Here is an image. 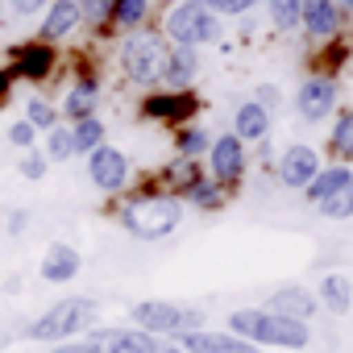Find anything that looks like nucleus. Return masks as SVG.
<instances>
[{"instance_id": "obj_1", "label": "nucleus", "mask_w": 353, "mask_h": 353, "mask_svg": "<svg viewBox=\"0 0 353 353\" xmlns=\"http://www.w3.org/2000/svg\"><path fill=\"white\" fill-rule=\"evenodd\" d=\"M229 332H237L250 345H274V349H303L312 341L303 320L279 316L270 307H241L229 316Z\"/></svg>"}, {"instance_id": "obj_2", "label": "nucleus", "mask_w": 353, "mask_h": 353, "mask_svg": "<svg viewBox=\"0 0 353 353\" xmlns=\"http://www.w3.org/2000/svg\"><path fill=\"white\" fill-rule=\"evenodd\" d=\"M179 221H183V204H179L174 192H145V196H137V200H129L121 208V225L141 241L170 237L179 229Z\"/></svg>"}, {"instance_id": "obj_3", "label": "nucleus", "mask_w": 353, "mask_h": 353, "mask_svg": "<svg viewBox=\"0 0 353 353\" xmlns=\"http://www.w3.org/2000/svg\"><path fill=\"white\" fill-rule=\"evenodd\" d=\"M166 54H170V42L162 38V30H129L121 38V71L129 83L137 88H154L162 83V71H166Z\"/></svg>"}, {"instance_id": "obj_4", "label": "nucleus", "mask_w": 353, "mask_h": 353, "mask_svg": "<svg viewBox=\"0 0 353 353\" xmlns=\"http://www.w3.org/2000/svg\"><path fill=\"white\" fill-rule=\"evenodd\" d=\"M96 316H100L96 299L71 295V299H59L54 307H46V312L26 328V336H30V341H42V345H59V341H71V336L88 332V328L96 324Z\"/></svg>"}, {"instance_id": "obj_5", "label": "nucleus", "mask_w": 353, "mask_h": 353, "mask_svg": "<svg viewBox=\"0 0 353 353\" xmlns=\"http://www.w3.org/2000/svg\"><path fill=\"white\" fill-rule=\"evenodd\" d=\"M221 34H225V21L208 5H200V0H179V5L166 9V17H162V38L170 46L200 50L208 42H221Z\"/></svg>"}, {"instance_id": "obj_6", "label": "nucleus", "mask_w": 353, "mask_h": 353, "mask_svg": "<svg viewBox=\"0 0 353 353\" xmlns=\"http://www.w3.org/2000/svg\"><path fill=\"white\" fill-rule=\"evenodd\" d=\"M59 67V46H46L38 38H26L9 50V71L13 79H30V83H46Z\"/></svg>"}, {"instance_id": "obj_7", "label": "nucleus", "mask_w": 353, "mask_h": 353, "mask_svg": "<svg viewBox=\"0 0 353 353\" xmlns=\"http://www.w3.org/2000/svg\"><path fill=\"white\" fill-rule=\"evenodd\" d=\"M341 26L345 21H341V13H336L332 0H303V5H299V34L307 42H316V46L332 42L341 34Z\"/></svg>"}, {"instance_id": "obj_8", "label": "nucleus", "mask_w": 353, "mask_h": 353, "mask_svg": "<svg viewBox=\"0 0 353 353\" xmlns=\"http://www.w3.org/2000/svg\"><path fill=\"white\" fill-rule=\"evenodd\" d=\"M336 108V79L332 75H307L295 92V112L303 121H324Z\"/></svg>"}, {"instance_id": "obj_9", "label": "nucleus", "mask_w": 353, "mask_h": 353, "mask_svg": "<svg viewBox=\"0 0 353 353\" xmlns=\"http://www.w3.org/2000/svg\"><path fill=\"white\" fill-rule=\"evenodd\" d=\"M79 26H83V17H79V5H75V0H50V5L42 9V21H38V42L59 46V42L75 38Z\"/></svg>"}, {"instance_id": "obj_10", "label": "nucleus", "mask_w": 353, "mask_h": 353, "mask_svg": "<svg viewBox=\"0 0 353 353\" xmlns=\"http://www.w3.org/2000/svg\"><path fill=\"white\" fill-rule=\"evenodd\" d=\"M88 179L100 188V192H121L129 183V158L112 145H96L88 154Z\"/></svg>"}, {"instance_id": "obj_11", "label": "nucleus", "mask_w": 353, "mask_h": 353, "mask_svg": "<svg viewBox=\"0 0 353 353\" xmlns=\"http://www.w3.org/2000/svg\"><path fill=\"white\" fill-rule=\"evenodd\" d=\"M208 158H212V179L216 183H237L245 174V141L237 133H221L208 145Z\"/></svg>"}, {"instance_id": "obj_12", "label": "nucleus", "mask_w": 353, "mask_h": 353, "mask_svg": "<svg viewBox=\"0 0 353 353\" xmlns=\"http://www.w3.org/2000/svg\"><path fill=\"white\" fill-rule=\"evenodd\" d=\"M133 324L141 332H154V336H174L183 328V307L162 303V299H145V303H133Z\"/></svg>"}, {"instance_id": "obj_13", "label": "nucleus", "mask_w": 353, "mask_h": 353, "mask_svg": "<svg viewBox=\"0 0 353 353\" xmlns=\"http://www.w3.org/2000/svg\"><path fill=\"white\" fill-rule=\"evenodd\" d=\"M183 353H262V345L241 341L237 332H179Z\"/></svg>"}, {"instance_id": "obj_14", "label": "nucleus", "mask_w": 353, "mask_h": 353, "mask_svg": "<svg viewBox=\"0 0 353 353\" xmlns=\"http://www.w3.org/2000/svg\"><path fill=\"white\" fill-rule=\"evenodd\" d=\"M100 353H154L162 341L154 332H141V328H100L92 332Z\"/></svg>"}, {"instance_id": "obj_15", "label": "nucleus", "mask_w": 353, "mask_h": 353, "mask_svg": "<svg viewBox=\"0 0 353 353\" xmlns=\"http://www.w3.org/2000/svg\"><path fill=\"white\" fill-rule=\"evenodd\" d=\"M316 170H320V154H316L312 145H287V150H283L279 179H283L287 188H307Z\"/></svg>"}, {"instance_id": "obj_16", "label": "nucleus", "mask_w": 353, "mask_h": 353, "mask_svg": "<svg viewBox=\"0 0 353 353\" xmlns=\"http://www.w3.org/2000/svg\"><path fill=\"white\" fill-rule=\"evenodd\" d=\"M79 266H83L79 250L67 245V241H54V245L46 250V258H42V279H46V283H71V279L79 274Z\"/></svg>"}, {"instance_id": "obj_17", "label": "nucleus", "mask_w": 353, "mask_h": 353, "mask_svg": "<svg viewBox=\"0 0 353 353\" xmlns=\"http://www.w3.org/2000/svg\"><path fill=\"white\" fill-rule=\"evenodd\" d=\"M316 307H320V299L312 295V291H303V287H279L274 295H270V312H279V316H291V320H312L316 316Z\"/></svg>"}, {"instance_id": "obj_18", "label": "nucleus", "mask_w": 353, "mask_h": 353, "mask_svg": "<svg viewBox=\"0 0 353 353\" xmlns=\"http://www.w3.org/2000/svg\"><path fill=\"white\" fill-rule=\"evenodd\" d=\"M196 71H200V54H196L192 46H170V54H166V71H162V83L174 88V92H188L192 79H196Z\"/></svg>"}, {"instance_id": "obj_19", "label": "nucleus", "mask_w": 353, "mask_h": 353, "mask_svg": "<svg viewBox=\"0 0 353 353\" xmlns=\"http://www.w3.org/2000/svg\"><path fill=\"white\" fill-rule=\"evenodd\" d=\"M349 183H353V170H349V166H320L303 192H307L312 204H328V200H332L336 192H345Z\"/></svg>"}, {"instance_id": "obj_20", "label": "nucleus", "mask_w": 353, "mask_h": 353, "mask_svg": "<svg viewBox=\"0 0 353 353\" xmlns=\"http://www.w3.org/2000/svg\"><path fill=\"white\" fill-rule=\"evenodd\" d=\"M100 96V83L92 79V75H83V79H75V88L63 96V108H59V117H71V121H83V117H96V100Z\"/></svg>"}, {"instance_id": "obj_21", "label": "nucleus", "mask_w": 353, "mask_h": 353, "mask_svg": "<svg viewBox=\"0 0 353 353\" xmlns=\"http://www.w3.org/2000/svg\"><path fill=\"white\" fill-rule=\"evenodd\" d=\"M141 112L158 117V121H183L196 112V100H192V92H166V96H150L141 104Z\"/></svg>"}, {"instance_id": "obj_22", "label": "nucleus", "mask_w": 353, "mask_h": 353, "mask_svg": "<svg viewBox=\"0 0 353 353\" xmlns=\"http://www.w3.org/2000/svg\"><path fill=\"white\" fill-rule=\"evenodd\" d=\"M233 133H237L241 141H262V137L270 133V112H266L262 104L245 100V104L233 112Z\"/></svg>"}, {"instance_id": "obj_23", "label": "nucleus", "mask_w": 353, "mask_h": 353, "mask_svg": "<svg viewBox=\"0 0 353 353\" xmlns=\"http://www.w3.org/2000/svg\"><path fill=\"white\" fill-rule=\"evenodd\" d=\"M316 299H320V307H328L332 316H345V312L353 307V283H349L345 274H324Z\"/></svg>"}, {"instance_id": "obj_24", "label": "nucleus", "mask_w": 353, "mask_h": 353, "mask_svg": "<svg viewBox=\"0 0 353 353\" xmlns=\"http://www.w3.org/2000/svg\"><path fill=\"white\" fill-rule=\"evenodd\" d=\"M150 17V0H117L112 5V30H141Z\"/></svg>"}, {"instance_id": "obj_25", "label": "nucleus", "mask_w": 353, "mask_h": 353, "mask_svg": "<svg viewBox=\"0 0 353 353\" xmlns=\"http://www.w3.org/2000/svg\"><path fill=\"white\" fill-rule=\"evenodd\" d=\"M71 137H75V154H92L96 145H104V121L100 117H83L71 125Z\"/></svg>"}, {"instance_id": "obj_26", "label": "nucleus", "mask_w": 353, "mask_h": 353, "mask_svg": "<svg viewBox=\"0 0 353 353\" xmlns=\"http://www.w3.org/2000/svg\"><path fill=\"white\" fill-rule=\"evenodd\" d=\"M262 5H266V13H270L279 34H295L299 30V5L303 0H262Z\"/></svg>"}, {"instance_id": "obj_27", "label": "nucleus", "mask_w": 353, "mask_h": 353, "mask_svg": "<svg viewBox=\"0 0 353 353\" xmlns=\"http://www.w3.org/2000/svg\"><path fill=\"white\" fill-rule=\"evenodd\" d=\"M75 5H79L83 26H92L96 34H108L112 30V5H117V0H75Z\"/></svg>"}, {"instance_id": "obj_28", "label": "nucleus", "mask_w": 353, "mask_h": 353, "mask_svg": "<svg viewBox=\"0 0 353 353\" xmlns=\"http://www.w3.org/2000/svg\"><path fill=\"white\" fill-rule=\"evenodd\" d=\"M183 196H188L196 208H221V204H225V183H216V179H196Z\"/></svg>"}, {"instance_id": "obj_29", "label": "nucleus", "mask_w": 353, "mask_h": 353, "mask_svg": "<svg viewBox=\"0 0 353 353\" xmlns=\"http://www.w3.org/2000/svg\"><path fill=\"white\" fill-rule=\"evenodd\" d=\"M26 121H30L38 133H46L50 125H59V108H54L46 96H30V100H26Z\"/></svg>"}, {"instance_id": "obj_30", "label": "nucleus", "mask_w": 353, "mask_h": 353, "mask_svg": "<svg viewBox=\"0 0 353 353\" xmlns=\"http://www.w3.org/2000/svg\"><path fill=\"white\" fill-rule=\"evenodd\" d=\"M46 158H50V162L75 158V137H71V129H63V125H50V129H46Z\"/></svg>"}, {"instance_id": "obj_31", "label": "nucleus", "mask_w": 353, "mask_h": 353, "mask_svg": "<svg viewBox=\"0 0 353 353\" xmlns=\"http://www.w3.org/2000/svg\"><path fill=\"white\" fill-rule=\"evenodd\" d=\"M332 154L345 158V162H353V108L341 112L336 125H332Z\"/></svg>"}, {"instance_id": "obj_32", "label": "nucleus", "mask_w": 353, "mask_h": 353, "mask_svg": "<svg viewBox=\"0 0 353 353\" xmlns=\"http://www.w3.org/2000/svg\"><path fill=\"white\" fill-rule=\"evenodd\" d=\"M174 145H179V154H183V158H196V154H204L212 141H208V133H204V129L188 125V129H179V133H174Z\"/></svg>"}, {"instance_id": "obj_33", "label": "nucleus", "mask_w": 353, "mask_h": 353, "mask_svg": "<svg viewBox=\"0 0 353 353\" xmlns=\"http://www.w3.org/2000/svg\"><path fill=\"white\" fill-rule=\"evenodd\" d=\"M166 179L174 183V192H188V188L200 179V170H196V158H179V162H170Z\"/></svg>"}, {"instance_id": "obj_34", "label": "nucleus", "mask_w": 353, "mask_h": 353, "mask_svg": "<svg viewBox=\"0 0 353 353\" xmlns=\"http://www.w3.org/2000/svg\"><path fill=\"white\" fill-rule=\"evenodd\" d=\"M320 212H324L328 221H349V216H353V183H349L345 192H336L328 204H320Z\"/></svg>"}, {"instance_id": "obj_35", "label": "nucleus", "mask_w": 353, "mask_h": 353, "mask_svg": "<svg viewBox=\"0 0 353 353\" xmlns=\"http://www.w3.org/2000/svg\"><path fill=\"white\" fill-rule=\"evenodd\" d=\"M204 5L225 21V17H245V13H254V5H262V0H204Z\"/></svg>"}, {"instance_id": "obj_36", "label": "nucleus", "mask_w": 353, "mask_h": 353, "mask_svg": "<svg viewBox=\"0 0 353 353\" xmlns=\"http://www.w3.org/2000/svg\"><path fill=\"white\" fill-rule=\"evenodd\" d=\"M50 5V0H5V13H13V17H42V9Z\"/></svg>"}, {"instance_id": "obj_37", "label": "nucleus", "mask_w": 353, "mask_h": 353, "mask_svg": "<svg viewBox=\"0 0 353 353\" xmlns=\"http://www.w3.org/2000/svg\"><path fill=\"white\" fill-rule=\"evenodd\" d=\"M9 141H13L17 150H34V141H38V129H34L30 121H13V129H9Z\"/></svg>"}, {"instance_id": "obj_38", "label": "nucleus", "mask_w": 353, "mask_h": 353, "mask_svg": "<svg viewBox=\"0 0 353 353\" xmlns=\"http://www.w3.org/2000/svg\"><path fill=\"white\" fill-rule=\"evenodd\" d=\"M50 353H100V345H96V336L88 332V336H71V341H59Z\"/></svg>"}, {"instance_id": "obj_39", "label": "nucleus", "mask_w": 353, "mask_h": 353, "mask_svg": "<svg viewBox=\"0 0 353 353\" xmlns=\"http://www.w3.org/2000/svg\"><path fill=\"white\" fill-rule=\"evenodd\" d=\"M46 162H50L46 154H38V150H30V154L21 158V174H26V179H34V183H38V179H42V174H46Z\"/></svg>"}, {"instance_id": "obj_40", "label": "nucleus", "mask_w": 353, "mask_h": 353, "mask_svg": "<svg viewBox=\"0 0 353 353\" xmlns=\"http://www.w3.org/2000/svg\"><path fill=\"white\" fill-rule=\"evenodd\" d=\"M254 104H262L266 112H274V108L283 104V92H279L274 83H258V88H254Z\"/></svg>"}, {"instance_id": "obj_41", "label": "nucleus", "mask_w": 353, "mask_h": 353, "mask_svg": "<svg viewBox=\"0 0 353 353\" xmlns=\"http://www.w3.org/2000/svg\"><path fill=\"white\" fill-rule=\"evenodd\" d=\"M13 83H17V79H13V71H9V67H0V104H9Z\"/></svg>"}, {"instance_id": "obj_42", "label": "nucleus", "mask_w": 353, "mask_h": 353, "mask_svg": "<svg viewBox=\"0 0 353 353\" xmlns=\"http://www.w3.org/2000/svg\"><path fill=\"white\" fill-rule=\"evenodd\" d=\"M26 225H30V216H26V212H13V216H9V233H21Z\"/></svg>"}, {"instance_id": "obj_43", "label": "nucleus", "mask_w": 353, "mask_h": 353, "mask_svg": "<svg viewBox=\"0 0 353 353\" xmlns=\"http://www.w3.org/2000/svg\"><path fill=\"white\" fill-rule=\"evenodd\" d=\"M332 5H336L341 21H353V0H332Z\"/></svg>"}, {"instance_id": "obj_44", "label": "nucleus", "mask_w": 353, "mask_h": 353, "mask_svg": "<svg viewBox=\"0 0 353 353\" xmlns=\"http://www.w3.org/2000/svg\"><path fill=\"white\" fill-rule=\"evenodd\" d=\"M154 353H183V349H179V345H158Z\"/></svg>"}, {"instance_id": "obj_45", "label": "nucleus", "mask_w": 353, "mask_h": 353, "mask_svg": "<svg viewBox=\"0 0 353 353\" xmlns=\"http://www.w3.org/2000/svg\"><path fill=\"white\" fill-rule=\"evenodd\" d=\"M0 21H5V0H0Z\"/></svg>"}, {"instance_id": "obj_46", "label": "nucleus", "mask_w": 353, "mask_h": 353, "mask_svg": "<svg viewBox=\"0 0 353 353\" xmlns=\"http://www.w3.org/2000/svg\"><path fill=\"white\" fill-rule=\"evenodd\" d=\"M200 5H204V0H200Z\"/></svg>"}]
</instances>
